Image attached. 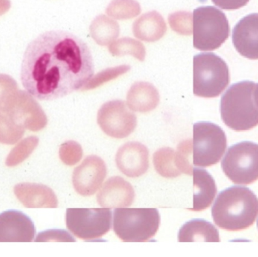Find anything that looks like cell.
I'll return each instance as SVG.
<instances>
[{
	"label": "cell",
	"mask_w": 258,
	"mask_h": 257,
	"mask_svg": "<svg viewBox=\"0 0 258 257\" xmlns=\"http://www.w3.org/2000/svg\"><path fill=\"white\" fill-rule=\"evenodd\" d=\"M108 49L113 56L132 55L140 61L145 60V47L141 42L132 38L124 37L117 39L110 44Z\"/></svg>",
	"instance_id": "cell-24"
},
{
	"label": "cell",
	"mask_w": 258,
	"mask_h": 257,
	"mask_svg": "<svg viewBox=\"0 0 258 257\" xmlns=\"http://www.w3.org/2000/svg\"><path fill=\"white\" fill-rule=\"evenodd\" d=\"M159 224L160 216L155 208H116L113 212V231L125 242L148 241Z\"/></svg>",
	"instance_id": "cell-4"
},
{
	"label": "cell",
	"mask_w": 258,
	"mask_h": 257,
	"mask_svg": "<svg viewBox=\"0 0 258 257\" xmlns=\"http://www.w3.org/2000/svg\"><path fill=\"white\" fill-rule=\"evenodd\" d=\"M7 113L18 125L33 132L41 131L48 124L45 112L27 91H19L15 107Z\"/></svg>",
	"instance_id": "cell-12"
},
{
	"label": "cell",
	"mask_w": 258,
	"mask_h": 257,
	"mask_svg": "<svg viewBox=\"0 0 258 257\" xmlns=\"http://www.w3.org/2000/svg\"><path fill=\"white\" fill-rule=\"evenodd\" d=\"M36 229L30 217L18 211L0 214V242H31Z\"/></svg>",
	"instance_id": "cell-13"
},
{
	"label": "cell",
	"mask_w": 258,
	"mask_h": 257,
	"mask_svg": "<svg viewBox=\"0 0 258 257\" xmlns=\"http://www.w3.org/2000/svg\"><path fill=\"white\" fill-rule=\"evenodd\" d=\"M254 101L258 107V84H256L255 91H254Z\"/></svg>",
	"instance_id": "cell-36"
},
{
	"label": "cell",
	"mask_w": 258,
	"mask_h": 257,
	"mask_svg": "<svg viewBox=\"0 0 258 257\" xmlns=\"http://www.w3.org/2000/svg\"><path fill=\"white\" fill-rule=\"evenodd\" d=\"M19 91L18 83L12 76L0 74V111L9 112L13 109Z\"/></svg>",
	"instance_id": "cell-26"
},
{
	"label": "cell",
	"mask_w": 258,
	"mask_h": 257,
	"mask_svg": "<svg viewBox=\"0 0 258 257\" xmlns=\"http://www.w3.org/2000/svg\"><path fill=\"white\" fill-rule=\"evenodd\" d=\"M120 29L119 24L106 15L96 17L90 25V34L97 44L101 46L110 45L117 39Z\"/></svg>",
	"instance_id": "cell-22"
},
{
	"label": "cell",
	"mask_w": 258,
	"mask_h": 257,
	"mask_svg": "<svg viewBox=\"0 0 258 257\" xmlns=\"http://www.w3.org/2000/svg\"><path fill=\"white\" fill-rule=\"evenodd\" d=\"M230 82L226 62L213 53H201L194 57V93L201 98L219 96Z\"/></svg>",
	"instance_id": "cell-5"
},
{
	"label": "cell",
	"mask_w": 258,
	"mask_h": 257,
	"mask_svg": "<svg viewBox=\"0 0 258 257\" xmlns=\"http://www.w3.org/2000/svg\"><path fill=\"white\" fill-rule=\"evenodd\" d=\"M116 163L119 170L128 178L142 176L149 168L148 149L138 142H128L118 150Z\"/></svg>",
	"instance_id": "cell-14"
},
{
	"label": "cell",
	"mask_w": 258,
	"mask_h": 257,
	"mask_svg": "<svg viewBox=\"0 0 258 257\" xmlns=\"http://www.w3.org/2000/svg\"><path fill=\"white\" fill-rule=\"evenodd\" d=\"M95 73L87 44L63 30L45 32L29 43L24 54L21 80L39 101H53L83 89Z\"/></svg>",
	"instance_id": "cell-1"
},
{
	"label": "cell",
	"mask_w": 258,
	"mask_h": 257,
	"mask_svg": "<svg viewBox=\"0 0 258 257\" xmlns=\"http://www.w3.org/2000/svg\"><path fill=\"white\" fill-rule=\"evenodd\" d=\"M106 176L107 167L102 158L89 155L74 170L73 185L80 196H92L101 188Z\"/></svg>",
	"instance_id": "cell-11"
},
{
	"label": "cell",
	"mask_w": 258,
	"mask_h": 257,
	"mask_svg": "<svg viewBox=\"0 0 258 257\" xmlns=\"http://www.w3.org/2000/svg\"><path fill=\"white\" fill-rule=\"evenodd\" d=\"M132 186L119 176L109 178L97 196L98 205L104 208H122L131 206L135 200Z\"/></svg>",
	"instance_id": "cell-15"
},
{
	"label": "cell",
	"mask_w": 258,
	"mask_h": 257,
	"mask_svg": "<svg viewBox=\"0 0 258 257\" xmlns=\"http://www.w3.org/2000/svg\"><path fill=\"white\" fill-rule=\"evenodd\" d=\"M257 227H258V220H257Z\"/></svg>",
	"instance_id": "cell-37"
},
{
	"label": "cell",
	"mask_w": 258,
	"mask_h": 257,
	"mask_svg": "<svg viewBox=\"0 0 258 257\" xmlns=\"http://www.w3.org/2000/svg\"><path fill=\"white\" fill-rule=\"evenodd\" d=\"M10 0H0V17L5 15L10 9Z\"/></svg>",
	"instance_id": "cell-35"
},
{
	"label": "cell",
	"mask_w": 258,
	"mask_h": 257,
	"mask_svg": "<svg viewBox=\"0 0 258 257\" xmlns=\"http://www.w3.org/2000/svg\"><path fill=\"white\" fill-rule=\"evenodd\" d=\"M141 12V6L135 0H113L106 9V13L116 20L132 19Z\"/></svg>",
	"instance_id": "cell-28"
},
{
	"label": "cell",
	"mask_w": 258,
	"mask_h": 257,
	"mask_svg": "<svg viewBox=\"0 0 258 257\" xmlns=\"http://www.w3.org/2000/svg\"><path fill=\"white\" fill-rule=\"evenodd\" d=\"M36 242H47V241H67L74 242L75 239L68 232L64 230H47L40 232L35 239Z\"/></svg>",
	"instance_id": "cell-33"
},
{
	"label": "cell",
	"mask_w": 258,
	"mask_h": 257,
	"mask_svg": "<svg viewBox=\"0 0 258 257\" xmlns=\"http://www.w3.org/2000/svg\"><path fill=\"white\" fill-rule=\"evenodd\" d=\"M25 133V128L18 125L7 112L0 111V143L13 145Z\"/></svg>",
	"instance_id": "cell-25"
},
{
	"label": "cell",
	"mask_w": 258,
	"mask_h": 257,
	"mask_svg": "<svg viewBox=\"0 0 258 257\" xmlns=\"http://www.w3.org/2000/svg\"><path fill=\"white\" fill-rule=\"evenodd\" d=\"M227 136L222 128L212 122L194 124L192 163L209 167L219 162L227 149Z\"/></svg>",
	"instance_id": "cell-7"
},
{
	"label": "cell",
	"mask_w": 258,
	"mask_h": 257,
	"mask_svg": "<svg viewBox=\"0 0 258 257\" xmlns=\"http://www.w3.org/2000/svg\"><path fill=\"white\" fill-rule=\"evenodd\" d=\"M127 105L131 110L147 113L153 111L159 105V92L151 83L137 81L132 84L127 94Z\"/></svg>",
	"instance_id": "cell-18"
},
{
	"label": "cell",
	"mask_w": 258,
	"mask_h": 257,
	"mask_svg": "<svg viewBox=\"0 0 258 257\" xmlns=\"http://www.w3.org/2000/svg\"><path fill=\"white\" fill-rule=\"evenodd\" d=\"M153 164L156 172L165 178H174L181 175L175 163V151L170 147L161 148L153 155Z\"/></svg>",
	"instance_id": "cell-23"
},
{
	"label": "cell",
	"mask_w": 258,
	"mask_h": 257,
	"mask_svg": "<svg viewBox=\"0 0 258 257\" xmlns=\"http://www.w3.org/2000/svg\"><path fill=\"white\" fill-rule=\"evenodd\" d=\"M166 30L165 20L156 11L141 15L132 26L134 36L140 40L149 42H156L162 39Z\"/></svg>",
	"instance_id": "cell-19"
},
{
	"label": "cell",
	"mask_w": 258,
	"mask_h": 257,
	"mask_svg": "<svg viewBox=\"0 0 258 257\" xmlns=\"http://www.w3.org/2000/svg\"><path fill=\"white\" fill-rule=\"evenodd\" d=\"M14 193L27 208H56L58 206L55 193L43 184L21 183L15 186Z\"/></svg>",
	"instance_id": "cell-17"
},
{
	"label": "cell",
	"mask_w": 258,
	"mask_h": 257,
	"mask_svg": "<svg viewBox=\"0 0 258 257\" xmlns=\"http://www.w3.org/2000/svg\"><path fill=\"white\" fill-rule=\"evenodd\" d=\"M39 144V138L36 136L26 137L11 150L6 159L8 167H15L25 161Z\"/></svg>",
	"instance_id": "cell-27"
},
{
	"label": "cell",
	"mask_w": 258,
	"mask_h": 257,
	"mask_svg": "<svg viewBox=\"0 0 258 257\" xmlns=\"http://www.w3.org/2000/svg\"><path fill=\"white\" fill-rule=\"evenodd\" d=\"M226 176L236 184L248 185L258 180V144L244 141L229 148L221 161Z\"/></svg>",
	"instance_id": "cell-8"
},
{
	"label": "cell",
	"mask_w": 258,
	"mask_h": 257,
	"mask_svg": "<svg viewBox=\"0 0 258 257\" xmlns=\"http://www.w3.org/2000/svg\"><path fill=\"white\" fill-rule=\"evenodd\" d=\"M178 241L180 242H219L221 240L218 229L212 223L204 220L196 219L187 222L180 228Z\"/></svg>",
	"instance_id": "cell-21"
},
{
	"label": "cell",
	"mask_w": 258,
	"mask_h": 257,
	"mask_svg": "<svg viewBox=\"0 0 258 257\" xmlns=\"http://www.w3.org/2000/svg\"><path fill=\"white\" fill-rule=\"evenodd\" d=\"M215 224L237 232L252 226L258 216V199L246 187H233L218 195L212 209Z\"/></svg>",
	"instance_id": "cell-2"
},
{
	"label": "cell",
	"mask_w": 258,
	"mask_h": 257,
	"mask_svg": "<svg viewBox=\"0 0 258 257\" xmlns=\"http://www.w3.org/2000/svg\"><path fill=\"white\" fill-rule=\"evenodd\" d=\"M194 46L200 51H213L225 42L230 27L227 17L212 6L197 8L192 15Z\"/></svg>",
	"instance_id": "cell-6"
},
{
	"label": "cell",
	"mask_w": 258,
	"mask_h": 257,
	"mask_svg": "<svg viewBox=\"0 0 258 257\" xmlns=\"http://www.w3.org/2000/svg\"><path fill=\"white\" fill-rule=\"evenodd\" d=\"M192 140H186L180 142L175 152V163L181 173L187 175H192V165L190 164V155L192 151Z\"/></svg>",
	"instance_id": "cell-30"
},
{
	"label": "cell",
	"mask_w": 258,
	"mask_h": 257,
	"mask_svg": "<svg viewBox=\"0 0 258 257\" xmlns=\"http://www.w3.org/2000/svg\"><path fill=\"white\" fill-rule=\"evenodd\" d=\"M256 84L241 81L233 84L221 101L223 122L236 131H248L258 125V107L254 101Z\"/></svg>",
	"instance_id": "cell-3"
},
{
	"label": "cell",
	"mask_w": 258,
	"mask_h": 257,
	"mask_svg": "<svg viewBox=\"0 0 258 257\" xmlns=\"http://www.w3.org/2000/svg\"><path fill=\"white\" fill-rule=\"evenodd\" d=\"M111 224L112 212L109 208L67 210V227L80 239L89 241L101 238L110 230Z\"/></svg>",
	"instance_id": "cell-9"
},
{
	"label": "cell",
	"mask_w": 258,
	"mask_h": 257,
	"mask_svg": "<svg viewBox=\"0 0 258 257\" xmlns=\"http://www.w3.org/2000/svg\"><path fill=\"white\" fill-rule=\"evenodd\" d=\"M233 42L238 52L251 60H258V13L244 17L235 26Z\"/></svg>",
	"instance_id": "cell-16"
},
{
	"label": "cell",
	"mask_w": 258,
	"mask_h": 257,
	"mask_svg": "<svg viewBox=\"0 0 258 257\" xmlns=\"http://www.w3.org/2000/svg\"><path fill=\"white\" fill-rule=\"evenodd\" d=\"M130 66L128 65H121L119 66H115L113 68H108L104 69L101 72H98L97 75L91 78L86 85L82 89L83 91L91 90V89H96L99 86L102 85L104 83L110 81V80L115 79L120 75L126 73L130 70Z\"/></svg>",
	"instance_id": "cell-29"
},
{
	"label": "cell",
	"mask_w": 258,
	"mask_h": 257,
	"mask_svg": "<svg viewBox=\"0 0 258 257\" xmlns=\"http://www.w3.org/2000/svg\"><path fill=\"white\" fill-rule=\"evenodd\" d=\"M98 124L103 132L113 138L128 137L137 127V117L120 100L105 103L98 113Z\"/></svg>",
	"instance_id": "cell-10"
},
{
	"label": "cell",
	"mask_w": 258,
	"mask_h": 257,
	"mask_svg": "<svg viewBox=\"0 0 258 257\" xmlns=\"http://www.w3.org/2000/svg\"><path fill=\"white\" fill-rule=\"evenodd\" d=\"M214 4L224 10H235L246 6L250 0H212Z\"/></svg>",
	"instance_id": "cell-34"
},
{
	"label": "cell",
	"mask_w": 258,
	"mask_h": 257,
	"mask_svg": "<svg viewBox=\"0 0 258 257\" xmlns=\"http://www.w3.org/2000/svg\"><path fill=\"white\" fill-rule=\"evenodd\" d=\"M194 206L192 211H202L209 208L217 193L215 180L206 170L194 168Z\"/></svg>",
	"instance_id": "cell-20"
},
{
	"label": "cell",
	"mask_w": 258,
	"mask_h": 257,
	"mask_svg": "<svg viewBox=\"0 0 258 257\" xmlns=\"http://www.w3.org/2000/svg\"><path fill=\"white\" fill-rule=\"evenodd\" d=\"M170 27L175 33L189 36L192 33V16L186 12H177L168 16Z\"/></svg>",
	"instance_id": "cell-31"
},
{
	"label": "cell",
	"mask_w": 258,
	"mask_h": 257,
	"mask_svg": "<svg viewBox=\"0 0 258 257\" xmlns=\"http://www.w3.org/2000/svg\"><path fill=\"white\" fill-rule=\"evenodd\" d=\"M83 155L82 146L74 140L65 142L59 149V157L66 165H75L83 158Z\"/></svg>",
	"instance_id": "cell-32"
}]
</instances>
